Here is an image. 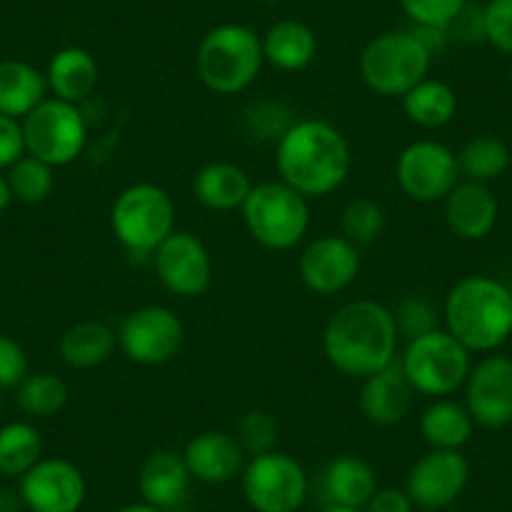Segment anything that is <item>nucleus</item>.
<instances>
[{
	"instance_id": "obj_24",
	"label": "nucleus",
	"mask_w": 512,
	"mask_h": 512,
	"mask_svg": "<svg viewBox=\"0 0 512 512\" xmlns=\"http://www.w3.org/2000/svg\"><path fill=\"white\" fill-rule=\"evenodd\" d=\"M118 349V337L106 322H76L58 339V357L71 369H93L106 364Z\"/></svg>"
},
{
	"instance_id": "obj_46",
	"label": "nucleus",
	"mask_w": 512,
	"mask_h": 512,
	"mask_svg": "<svg viewBox=\"0 0 512 512\" xmlns=\"http://www.w3.org/2000/svg\"><path fill=\"white\" fill-rule=\"evenodd\" d=\"M116 512H161L159 507H154V505H149V502H128V505H123L121 510H116Z\"/></svg>"
},
{
	"instance_id": "obj_1",
	"label": "nucleus",
	"mask_w": 512,
	"mask_h": 512,
	"mask_svg": "<svg viewBox=\"0 0 512 512\" xmlns=\"http://www.w3.org/2000/svg\"><path fill=\"white\" fill-rule=\"evenodd\" d=\"M397 334L392 309L374 299H354L339 307L324 327V357L337 372L367 379L397 362Z\"/></svg>"
},
{
	"instance_id": "obj_26",
	"label": "nucleus",
	"mask_w": 512,
	"mask_h": 512,
	"mask_svg": "<svg viewBox=\"0 0 512 512\" xmlns=\"http://www.w3.org/2000/svg\"><path fill=\"white\" fill-rule=\"evenodd\" d=\"M264 61L287 73L304 71L317 58V36L302 21H279L262 38Z\"/></svg>"
},
{
	"instance_id": "obj_30",
	"label": "nucleus",
	"mask_w": 512,
	"mask_h": 512,
	"mask_svg": "<svg viewBox=\"0 0 512 512\" xmlns=\"http://www.w3.org/2000/svg\"><path fill=\"white\" fill-rule=\"evenodd\" d=\"M43 460V437L31 422H8L0 427V475L21 480Z\"/></svg>"
},
{
	"instance_id": "obj_8",
	"label": "nucleus",
	"mask_w": 512,
	"mask_h": 512,
	"mask_svg": "<svg viewBox=\"0 0 512 512\" xmlns=\"http://www.w3.org/2000/svg\"><path fill=\"white\" fill-rule=\"evenodd\" d=\"M400 364L412 390L437 400L465 387L472 369L470 349L462 347L447 329H435L407 342Z\"/></svg>"
},
{
	"instance_id": "obj_2",
	"label": "nucleus",
	"mask_w": 512,
	"mask_h": 512,
	"mask_svg": "<svg viewBox=\"0 0 512 512\" xmlns=\"http://www.w3.org/2000/svg\"><path fill=\"white\" fill-rule=\"evenodd\" d=\"M352 154L344 134L322 118H302L277 141L279 179L307 199H322L347 181Z\"/></svg>"
},
{
	"instance_id": "obj_23",
	"label": "nucleus",
	"mask_w": 512,
	"mask_h": 512,
	"mask_svg": "<svg viewBox=\"0 0 512 512\" xmlns=\"http://www.w3.org/2000/svg\"><path fill=\"white\" fill-rule=\"evenodd\" d=\"M322 490L327 497V505L359 507L364 510L372 500L377 487V475L372 467L354 455H339L324 467Z\"/></svg>"
},
{
	"instance_id": "obj_22",
	"label": "nucleus",
	"mask_w": 512,
	"mask_h": 512,
	"mask_svg": "<svg viewBox=\"0 0 512 512\" xmlns=\"http://www.w3.org/2000/svg\"><path fill=\"white\" fill-rule=\"evenodd\" d=\"M48 91L53 98L68 103H81L96 91L98 86V63L86 48L66 46L53 53L46 68Z\"/></svg>"
},
{
	"instance_id": "obj_19",
	"label": "nucleus",
	"mask_w": 512,
	"mask_h": 512,
	"mask_svg": "<svg viewBox=\"0 0 512 512\" xmlns=\"http://www.w3.org/2000/svg\"><path fill=\"white\" fill-rule=\"evenodd\" d=\"M412 390L410 379L402 372L400 359L384 367L382 372L362 379V392H359V410L372 425L392 427L400 425L412 410Z\"/></svg>"
},
{
	"instance_id": "obj_15",
	"label": "nucleus",
	"mask_w": 512,
	"mask_h": 512,
	"mask_svg": "<svg viewBox=\"0 0 512 512\" xmlns=\"http://www.w3.org/2000/svg\"><path fill=\"white\" fill-rule=\"evenodd\" d=\"M359 272H362L359 246L344 236H317L299 254V277L304 287L322 297H332L352 287Z\"/></svg>"
},
{
	"instance_id": "obj_42",
	"label": "nucleus",
	"mask_w": 512,
	"mask_h": 512,
	"mask_svg": "<svg viewBox=\"0 0 512 512\" xmlns=\"http://www.w3.org/2000/svg\"><path fill=\"white\" fill-rule=\"evenodd\" d=\"M364 512H415V502L407 495V490L384 487V490L374 492V497L367 502Z\"/></svg>"
},
{
	"instance_id": "obj_18",
	"label": "nucleus",
	"mask_w": 512,
	"mask_h": 512,
	"mask_svg": "<svg viewBox=\"0 0 512 512\" xmlns=\"http://www.w3.org/2000/svg\"><path fill=\"white\" fill-rule=\"evenodd\" d=\"M181 455L191 477L204 485H226L234 477H241L246 465V452L236 437L221 430H206L191 437Z\"/></svg>"
},
{
	"instance_id": "obj_36",
	"label": "nucleus",
	"mask_w": 512,
	"mask_h": 512,
	"mask_svg": "<svg viewBox=\"0 0 512 512\" xmlns=\"http://www.w3.org/2000/svg\"><path fill=\"white\" fill-rule=\"evenodd\" d=\"M392 317H395L397 334L405 342H412V339L425 337V334L440 329V314H437L435 304L425 297H417V294L402 297L397 307L392 309Z\"/></svg>"
},
{
	"instance_id": "obj_29",
	"label": "nucleus",
	"mask_w": 512,
	"mask_h": 512,
	"mask_svg": "<svg viewBox=\"0 0 512 512\" xmlns=\"http://www.w3.org/2000/svg\"><path fill=\"white\" fill-rule=\"evenodd\" d=\"M402 111L415 126L442 128L455 118L457 93L450 83L425 78L402 96Z\"/></svg>"
},
{
	"instance_id": "obj_13",
	"label": "nucleus",
	"mask_w": 512,
	"mask_h": 512,
	"mask_svg": "<svg viewBox=\"0 0 512 512\" xmlns=\"http://www.w3.org/2000/svg\"><path fill=\"white\" fill-rule=\"evenodd\" d=\"M154 269L166 292L176 297H201L211 287L214 264L204 241L191 231H174L154 251Z\"/></svg>"
},
{
	"instance_id": "obj_48",
	"label": "nucleus",
	"mask_w": 512,
	"mask_h": 512,
	"mask_svg": "<svg viewBox=\"0 0 512 512\" xmlns=\"http://www.w3.org/2000/svg\"><path fill=\"white\" fill-rule=\"evenodd\" d=\"M259 3H279V0H259Z\"/></svg>"
},
{
	"instance_id": "obj_21",
	"label": "nucleus",
	"mask_w": 512,
	"mask_h": 512,
	"mask_svg": "<svg viewBox=\"0 0 512 512\" xmlns=\"http://www.w3.org/2000/svg\"><path fill=\"white\" fill-rule=\"evenodd\" d=\"M191 472L184 455L174 450H156L146 457L139 472V490L144 502L159 507L161 512L176 510L189 497Z\"/></svg>"
},
{
	"instance_id": "obj_41",
	"label": "nucleus",
	"mask_w": 512,
	"mask_h": 512,
	"mask_svg": "<svg viewBox=\"0 0 512 512\" xmlns=\"http://www.w3.org/2000/svg\"><path fill=\"white\" fill-rule=\"evenodd\" d=\"M26 156V136L23 121L0 113V171L11 169L16 161Z\"/></svg>"
},
{
	"instance_id": "obj_16",
	"label": "nucleus",
	"mask_w": 512,
	"mask_h": 512,
	"mask_svg": "<svg viewBox=\"0 0 512 512\" xmlns=\"http://www.w3.org/2000/svg\"><path fill=\"white\" fill-rule=\"evenodd\" d=\"M470 462L460 450H430L412 465L407 475V495L422 510H442L465 492Z\"/></svg>"
},
{
	"instance_id": "obj_14",
	"label": "nucleus",
	"mask_w": 512,
	"mask_h": 512,
	"mask_svg": "<svg viewBox=\"0 0 512 512\" xmlns=\"http://www.w3.org/2000/svg\"><path fill=\"white\" fill-rule=\"evenodd\" d=\"M28 512H78L86 502V477L63 457H43L18 485Z\"/></svg>"
},
{
	"instance_id": "obj_7",
	"label": "nucleus",
	"mask_w": 512,
	"mask_h": 512,
	"mask_svg": "<svg viewBox=\"0 0 512 512\" xmlns=\"http://www.w3.org/2000/svg\"><path fill=\"white\" fill-rule=\"evenodd\" d=\"M113 236L134 256H149L176 231V206L156 184H134L116 196L111 209Z\"/></svg>"
},
{
	"instance_id": "obj_34",
	"label": "nucleus",
	"mask_w": 512,
	"mask_h": 512,
	"mask_svg": "<svg viewBox=\"0 0 512 512\" xmlns=\"http://www.w3.org/2000/svg\"><path fill=\"white\" fill-rule=\"evenodd\" d=\"M342 236L352 241L354 246H369L382 236L384 231V211L369 196H357V199L347 201L342 209Z\"/></svg>"
},
{
	"instance_id": "obj_28",
	"label": "nucleus",
	"mask_w": 512,
	"mask_h": 512,
	"mask_svg": "<svg viewBox=\"0 0 512 512\" xmlns=\"http://www.w3.org/2000/svg\"><path fill=\"white\" fill-rule=\"evenodd\" d=\"M475 420L467 407L452 400H437L422 412L420 432L432 450H462L470 442Z\"/></svg>"
},
{
	"instance_id": "obj_32",
	"label": "nucleus",
	"mask_w": 512,
	"mask_h": 512,
	"mask_svg": "<svg viewBox=\"0 0 512 512\" xmlns=\"http://www.w3.org/2000/svg\"><path fill=\"white\" fill-rule=\"evenodd\" d=\"M68 384L53 372L28 374L16 387L18 410L31 417H53L66 407Z\"/></svg>"
},
{
	"instance_id": "obj_17",
	"label": "nucleus",
	"mask_w": 512,
	"mask_h": 512,
	"mask_svg": "<svg viewBox=\"0 0 512 512\" xmlns=\"http://www.w3.org/2000/svg\"><path fill=\"white\" fill-rule=\"evenodd\" d=\"M465 407L475 425L500 430L512 422V359L490 354L470 369Z\"/></svg>"
},
{
	"instance_id": "obj_47",
	"label": "nucleus",
	"mask_w": 512,
	"mask_h": 512,
	"mask_svg": "<svg viewBox=\"0 0 512 512\" xmlns=\"http://www.w3.org/2000/svg\"><path fill=\"white\" fill-rule=\"evenodd\" d=\"M322 512H364L359 507H342V505H327Z\"/></svg>"
},
{
	"instance_id": "obj_3",
	"label": "nucleus",
	"mask_w": 512,
	"mask_h": 512,
	"mask_svg": "<svg viewBox=\"0 0 512 512\" xmlns=\"http://www.w3.org/2000/svg\"><path fill=\"white\" fill-rule=\"evenodd\" d=\"M445 329L470 352H492L512 334V292L492 277L460 279L445 299Z\"/></svg>"
},
{
	"instance_id": "obj_25",
	"label": "nucleus",
	"mask_w": 512,
	"mask_h": 512,
	"mask_svg": "<svg viewBox=\"0 0 512 512\" xmlns=\"http://www.w3.org/2000/svg\"><path fill=\"white\" fill-rule=\"evenodd\" d=\"M249 174L229 161H211L194 176V196L211 211L241 209L251 191Z\"/></svg>"
},
{
	"instance_id": "obj_44",
	"label": "nucleus",
	"mask_w": 512,
	"mask_h": 512,
	"mask_svg": "<svg viewBox=\"0 0 512 512\" xmlns=\"http://www.w3.org/2000/svg\"><path fill=\"white\" fill-rule=\"evenodd\" d=\"M23 500L18 492L0 490V512H21Z\"/></svg>"
},
{
	"instance_id": "obj_10",
	"label": "nucleus",
	"mask_w": 512,
	"mask_h": 512,
	"mask_svg": "<svg viewBox=\"0 0 512 512\" xmlns=\"http://www.w3.org/2000/svg\"><path fill=\"white\" fill-rule=\"evenodd\" d=\"M241 492L254 512H297L309 495V477L297 457L272 450L246 460Z\"/></svg>"
},
{
	"instance_id": "obj_31",
	"label": "nucleus",
	"mask_w": 512,
	"mask_h": 512,
	"mask_svg": "<svg viewBox=\"0 0 512 512\" xmlns=\"http://www.w3.org/2000/svg\"><path fill=\"white\" fill-rule=\"evenodd\" d=\"M457 166H460V176H465V181L490 184V181L500 179L510 166V149L497 136H475L460 149Z\"/></svg>"
},
{
	"instance_id": "obj_27",
	"label": "nucleus",
	"mask_w": 512,
	"mask_h": 512,
	"mask_svg": "<svg viewBox=\"0 0 512 512\" xmlns=\"http://www.w3.org/2000/svg\"><path fill=\"white\" fill-rule=\"evenodd\" d=\"M46 73L26 61H0V113L23 121L46 101Z\"/></svg>"
},
{
	"instance_id": "obj_37",
	"label": "nucleus",
	"mask_w": 512,
	"mask_h": 512,
	"mask_svg": "<svg viewBox=\"0 0 512 512\" xmlns=\"http://www.w3.org/2000/svg\"><path fill=\"white\" fill-rule=\"evenodd\" d=\"M294 123L292 111L287 103L264 98V101L251 103L246 111V128L249 134L262 141H279Z\"/></svg>"
},
{
	"instance_id": "obj_33",
	"label": "nucleus",
	"mask_w": 512,
	"mask_h": 512,
	"mask_svg": "<svg viewBox=\"0 0 512 512\" xmlns=\"http://www.w3.org/2000/svg\"><path fill=\"white\" fill-rule=\"evenodd\" d=\"M8 181H11L13 199L21 201V204H43L51 196L53 184H56L53 166L31 154H26L8 169Z\"/></svg>"
},
{
	"instance_id": "obj_11",
	"label": "nucleus",
	"mask_w": 512,
	"mask_h": 512,
	"mask_svg": "<svg viewBox=\"0 0 512 512\" xmlns=\"http://www.w3.org/2000/svg\"><path fill=\"white\" fill-rule=\"evenodd\" d=\"M395 176L407 199L417 204H437L460 184L457 154L440 141H415L397 156Z\"/></svg>"
},
{
	"instance_id": "obj_43",
	"label": "nucleus",
	"mask_w": 512,
	"mask_h": 512,
	"mask_svg": "<svg viewBox=\"0 0 512 512\" xmlns=\"http://www.w3.org/2000/svg\"><path fill=\"white\" fill-rule=\"evenodd\" d=\"M450 31H455L462 41H485V8L465 6Z\"/></svg>"
},
{
	"instance_id": "obj_12",
	"label": "nucleus",
	"mask_w": 512,
	"mask_h": 512,
	"mask_svg": "<svg viewBox=\"0 0 512 512\" xmlns=\"http://www.w3.org/2000/svg\"><path fill=\"white\" fill-rule=\"evenodd\" d=\"M118 349L134 364L159 367L171 362L184 344V324L161 304H149L128 314L116 332Z\"/></svg>"
},
{
	"instance_id": "obj_4",
	"label": "nucleus",
	"mask_w": 512,
	"mask_h": 512,
	"mask_svg": "<svg viewBox=\"0 0 512 512\" xmlns=\"http://www.w3.org/2000/svg\"><path fill=\"white\" fill-rule=\"evenodd\" d=\"M262 36L241 23H221L196 48V73L216 96L246 91L264 66Z\"/></svg>"
},
{
	"instance_id": "obj_40",
	"label": "nucleus",
	"mask_w": 512,
	"mask_h": 512,
	"mask_svg": "<svg viewBox=\"0 0 512 512\" xmlns=\"http://www.w3.org/2000/svg\"><path fill=\"white\" fill-rule=\"evenodd\" d=\"M28 377V357L21 344L0 334V390H16Z\"/></svg>"
},
{
	"instance_id": "obj_38",
	"label": "nucleus",
	"mask_w": 512,
	"mask_h": 512,
	"mask_svg": "<svg viewBox=\"0 0 512 512\" xmlns=\"http://www.w3.org/2000/svg\"><path fill=\"white\" fill-rule=\"evenodd\" d=\"M400 3L415 26L445 28V31H450L455 18L467 6V0H400Z\"/></svg>"
},
{
	"instance_id": "obj_5",
	"label": "nucleus",
	"mask_w": 512,
	"mask_h": 512,
	"mask_svg": "<svg viewBox=\"0 0 512 512\" xmlns=\"http://www.w3.org/2000/svg\"><path fill=\"white\" fill-rule=\"evenodd\" d=\"M432 53L415 31H390L372 38L359 56V76L364 86L384 98H402L425 81Z\"/></svg>"
},
{
	"instance_id": "obj_45",
	"label": "nucleus",
	"mask_w": 512,
	"mask_h": 512,
	"mask_svg": "<svg viewBox=\"0 0 512 512\" xmlns=\"http://www.w3.org/2000/svg\"><path fill=\"white\" fill-rule=\"evenodd\" d=\"M13 201V191H11V181H8V174L0 171V211H6Z\"/></svg>"
},
{
	"instance_id": "obj_35",
	"label": "nucleus",
	"mask_w": 512,
	"mask_h": 512,
	"mask_svg": "<svg viewBox=\"0 0 512 512\" xmlns=\"http://www.w3.org/2000/svg\"><path fill=\"white\" fill-rule=\"evenodd\" d=\"M234 437L241 445V450L246 452V457L264 455V452L277 450L279 425L272 412L249 410L236 422Z\"/></svg>"
},
{
	"instance_id": "obj_39",
	"label": "nucleus",
	"mask_w": 512,
	"mask_h": 512,
	"mask_svg": "<svg viewBox=\"0 0 512 512\" xmlns=\"http://www.w3.org/2000/svg\"><path fill=\"white\" fill-rule=\"evenodd\" d=\"M485 41L512 56V0H490L485 6Z\"/></svg>"
},
{
	"instance_id": "obj_20",
	"label": "nucleus",
	"mask_w": 512,
	"mask_h": 512,
	"mask_svg": "<svg viewBox=\"0 0 512 512\" xmlns=\"http://www.w3.org/2000/svg\"><path fill=\"white\" fill-rule=\"evenodd\" d=\"M497 206L495 194L487 184L460 181L445 199V219L455 236L465 241H480L495 229Z\"/></svg>"
},
{
	"instance_id": "obj_6",
	"label": "nucleus",
	"mask_w": 512,
	"mask_h": 512,
	"mask_svg": "<svg viewBox=\"0 0 512 512\" xmlns=\"http://www.w3.org/2000/svg\"><path fill=\"white\" fill-rule=\"evenodd\" d=\"M241 214L249 234L264 249H294L309 231V199L282 179L251 186Z\"/></svg>"
},
{
	"instance_id": "obj_9",
	"label": "nucleus",
	"mask_w": 512,
	"mask_h": 512,
	"mask_svg": "<svg viewBox=\"0 0 512 512\" xmlns=\"http://www.w3.org/2000/svg\"><path fill=\"white\" fill-rule=\"evenodd\" d=\"M26 154L48 166H68L83 154L88 141V123L78 103L46 98L23 118Z\"/></svg>"
}]
</instances>
